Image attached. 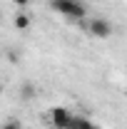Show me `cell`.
<instances>
[{"label": "cell", "mask_w": 127, "mask_h": 129, "mask_svg": "<svg viewBox=\"0 0 127 129\" xmlns=\"http://www.w3.org/2000/svg\"><path fill=\"white\" fill-rule=\"evenodd\" d=\"M0 129H23V124H20L17 119H8V122H5Z\"/></svg>", "instance_id": "7"}, {"label": "cell", "mask_w": 127, "mask_h": 129, "mask_svg": "<svg viewBox=\"0 0 127 129\" xmlns=\"http://www.w3.org/2000/svg\"><path fill=\"white\" fill-rule=\"evenodd\" d=\"M35 94H37V89H35V84H32V82H23V84H20V97H23L25 102H30Z\"/></svg>", "instance_id": "5"}, {"label": "cell", "mask_w": 127, "mask_h": 129, "mask_svg": "<svg viewBox=\"0 0 127 129\" xmlns=\"http://www.w3.org/2000/svg\"><path fill=\"white\" fill-rule=\"evenodd\" d=\"M50 8L60 15H67L72 20H82L87 15V8L82 0H50Z\"/></svg>", "instance_id": "1"}, {"label": "cell", "mask_w": 127, "mask_h": 129, "mask_svg": "<svg viewBox=\"0 0 127 129\" xmlns=\"http://www.w3.org/2000/svg\"><path fill=\"white\" fill-rule=\"evenodd\" d=\"M72 117H75V114H70L65 107H52V112H50V122H52V127H57V129H67V127H70V122H72Z\"/></svg>", "instance_id": "3"}, {"label": "cell", "mask_w": 127, "mask_h": 129, "mask_svg": "<svg viewBox=\"0 0 127 129\" xmlns=\"http://www.w3.org/2000/svg\"><path fill=\"white\" fill-rule=\"evenodd\" d=\"M15 5H20V8H25V5H30V0H13Z\"/></svg>", "instance_id": "8"}, {"label": "cell", "mask_w": 127, "mask_h": 129, "mask_svg": "<svg viewBox=\"0 0 127 129\" xmlns=\"http://www.w3.org/2000/svg\"><path fill=\"white\" fill-rule=\"evenodd\" d=\"M0 20H3V10H0Z\"/></svg>", "instance_id": "10"}, {"label": "cell", "mask_w": 127, "mask_h": 129, "mask_svg": "<svg viewBox=\"0 0 127 129\" xmlns=\"http://www.w3.org/2000/svg\"><path fill=\"white\" fill-rule=\"evenodd\" d=\"M67 129H97L90 119H85V117H72V122H70V127Z\"/></svg>", "instance_id": "4"}, {"label": "cell", "mask_w": 127, "mask_h": 129, "mask_svg": "<svg viewBox=\"0 0 127 129\" xmlns=\"http://www.w3.org/2000/svg\"><path fill=\"white\" fill-rule=\"evenodd\" d=\"M13 25H15L17 30H28V27L32 25V20H30V15L20 13V15H15V20H13Z\"/></svg>", "instance_id": "6"}, {"label": "cell", "mask_w": 127, "mask_h": 129, "mask_svg": "<svg viewBox=\"0 0 127 129\" xmlns=\"http://www.w3.org/2000/svg\"><path fill=\"white\" fill-rule=\"evenodd\" d=\"M52 129H57V127H52Z\"/></svg>", "instance_id": "11"}, {"label": "cell", "mask_w": 127, "mask_h": 129, "mask_svg": "<svg viewBox=\"0 0 127 129\" xmlns=\"http://www.w3.org/2000/svg\"><path fill=\"white\" fill-rule=\"evenodd\" d=\"M0 92H3V82H0Z\"/></svg>", "instance_id": "9"}, {"label": "cell", "mask_w": 127, "mask_h": 129, "mask_svg": "<svg viewBox=\"0 0 127 129\" xmlns=\"http://www.w3.org/2000/svg\"><path fill=\"white\" fill-rule=\"evenodd\" d=\"M85 27H87V32H90L92 37H100V40H105V37L112 35V22L105 20V17H92V20H87Z\"/></svg>", "instance_id": "2"}]
</instances>
